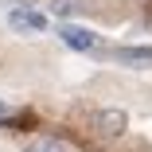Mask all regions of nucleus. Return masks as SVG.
<instances>
[{
	"instance_id": "f03ea898",
	"label": "nucleus",
	"mask_w": 152,
	"mask_h": 152,
	"mask_svg": "<svg viewBox=\"0 0 152 152\" xmlns=\"http://www.w3.org/2000/svg\"><path fill=\"white\" fill-rule=\"evenodd\" d=\"M8 23L16 27V31H47V20L39 12H12Z\"/></svg>"
},
{
	"instance_id": "7ed1b4c3",
	"label": "nucleus",
	"mask_w": 152,
	"mask_h": 152,
	"mask_svg": "<svg viewBox=\"0 0 152 152\" xmlns=\"http://www.w3.org/2000/svg\"><path fill=\"white\" fill-rule=\"evenodd\" d=\"M58 35H63L70 47H78V51H90V47H98V35L82 31V27H70V23H63V27H58Z\"/></svg>"
},
{
	"instance_id": "39448f33",
	"label": "nucleus",
	"mask_w": 152,
	"mask_h": 152,
	"mask_svg": "<svg viewBox=\"0 0 152 152\" xmlns=\"http://www.w3.org/2000/svg\"><path fill=\"white\" fill-rule=\"evenodd\" d=\"M23 152H63V140H55V137H35Z\"/></svg>"
},
{
	"instance_id": "423d86ee",
	"label": "nucleus",
	"mask_w": 152,
	"mask_h": 152,
	"mask_svg": "<svg viewBox=\"0 0 152 152\" xmlns=\"http://www.w3.org/2000/svg\"><path fill=\"white\" fill-rule=\"evenodd\" d=\"M82 8V0H51V12L55 16H74Z\"/></svg>"
},
{
	"instance_id": "0eeeda50",
	"label": "nucleus",
	"mask_w": 152,
	"mask_h": 152,
	"mask_svg": "<svg viewBox=\"0 0 152 152\" xmlns=\"http://www.w3.org/2000/svg\"><path fill=\"white\" fill-rule=\"evenodd\" d=\"M4 113H8V105H4V102H0V121H4Z\"/></svg>"
},
{
	"instance_id": "20e7f679",
	"label": "nucleus",
	"mask_w": 152,
	"mask_h": 152,
	"mask_svg": "<svg viewBox=\"0 0 152 152\" xmlns=\"http://www.w3.org/2000/svg\"><path fill=\"white\" fill-rule=\"evenodd\" d=\"M117 58L121 63H133V66H148L152 63V47H121Z\"/></svg>"
},
{
	"instance_id": "f257e3e1",
	"label": "nucleus",
	"mask_w": 152,
	"mask_h": 152,
	"mask_svg": "<svg viewBox=\"0 0 152 152\" xmlns=\"http://www.w3.org/2000/svg\"><path fill=\"white\" fill-rule=\"evenodd\" d=\"M125 129H129V113H125V109H102V113H98V133L121 137Z\"/></svg>"
}]
</instances>
